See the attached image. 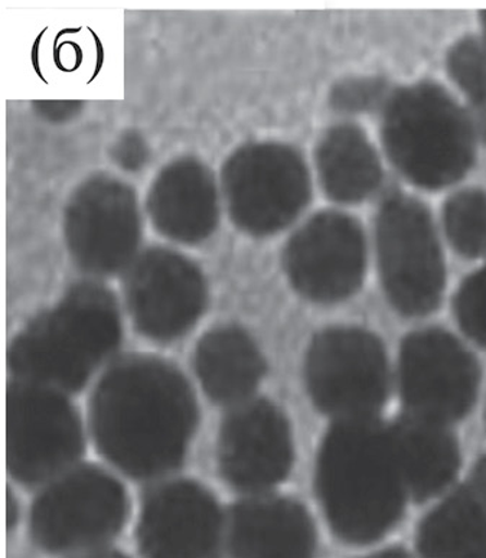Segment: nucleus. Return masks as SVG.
<instances>
[{
  "label": "nucleus",
  "mask_w": 486,
  "mask_h": 558,
  "mask_svg": "<svg viewBox=\"0 0 486 558\" xmlns=\"http://www.w3.org/2000/svg\"><path fill=\"white\" fill-rule=\"evenodd\" d=\"M196 420L195 396L184 375L149 356L116 363L98 383L92 401L98 452L137 480L181 465Z\"/></svg>",
  "instance_id": "1"
},
{
  "label": "nucleus",
  "mask_w": 486,
  "mask_h": 558,
  "mask_svg": "<svg viewBox=\"0 0 486 558\" xmlns=\"http://www.w3.org/2000/svg\"><path fill=\"white\" fill-rule=\"evenodd\" d=\"M315 484L342 542L365 546L386 537L410 497L390 424L377 416L336 420L320 445Z\"/></svg>",
  "instance_id": "2"
},
{
  "label": "nucleus",
  "mask_w": 486,
  "mask_h": 558,
  "mask_svg": "<svg viewBox=\"0 0 486 558\" xmlns=\"http://www.w3.org/2000/svg\"><path fill=\"white\" fill-rule=\"evenodd\" d=\"M382 155L417 190H453L475 167L478 128L448 88L422 80L392 88L380 110Z\"/></svg>",
  "instance_id": "3"
},
{
  "label": "nucleus",
  "mask_w": 486,
  "mask_h": 558,
  "mask_svg": "<svg viewBox=\"0 0 486 558\" xmlns=\"http://www.w3.org/2000/svg\"><path fill=\"white\" fill-rule=\"evenodd\" d=\"M120 338L113 294L98 284H78L13 341L8 363L24 381L80 390Z\"/></svg>",
  "instance_id": "4"
},
{
  "label": "nucleus",
  "mask_w": 486,
  "mask_h": 558,
  "mask_svg": "<svg viewBox=\"0 0 486 558\" xmlns=\"http://www.w3.org/2000/svg\"><path fill=\"white\" fill-rule=\"evenodd\" d=\"M377 269L387 301L400 315L438 311L446 288L441 231L430 208L403 191L381 195L373 222Z\"/></svg>",
  "instance_id": "5"
},
{
  "label": "nucleus",
  "mask_w": 486,
  "mask_h": 558,
  "mask_svg": "<svg viewBox=\"0 0 486 558\" xmlns=\"http://www.w3.org/2000/svg\"><path fill=\"white\" fill-rule=\"evenodd\" d=\"M220 187L231 221L244 233L269 236L303 216L314 195V178L293 146L257 142L226 160Z\"/></svg>",
  "instance_id": "6"
},
{
  "label": "nucleus",
  "mask_w": 486,
  "mask_h": 558,
  "mask_svg": "<svg viewBox=\"0 0 486 558\" xmlns=\"http://www.w3.org/2000/svg\"><path fill=\"white\" fill-rule=\"evenodd\" d=\"M305 378L312 401L328 416H377L390 391L386 348L365 329H325L307 351Z\"/></svg>",
  "instance_id": "7"
},
{
  "label": "nucleus",
  "mask_w": 486,
  "mask_h": 558,
  "mask_svg": "<svg viewBox=\"0 0 486 558\" xmlns=\"http://www.w3.org/2000/svg\"><path fill=\"white\" fill-rule=\"evenodd\" d=\"M127 497L118 480L84 466L48 486L31 512V533L44 550H84L109 543L123 529Z\"/></svg>",
  "instance_id": "8"
},
{
  "label": "nucleus",
  "mask_w": 486,
  "mask_h": 558,
  "mask_svg": "<svg viewBox=\"0 0 486 558\" xmlns=\"http://www.w3.org/2000/svg\"><path fill=\"white\" fill-rule=\"evenodd\" d=\"M368 266V239L359 218L340 208L303 221L283 250L293 289L307 301L338 303L354 296Z\"/></svg>",
  "instance_id": "9"
},
{
  "label": "nucleus",
  "mask_w": 486,
  "mask_h": 558,
  "mask_svg": "<svg viewBox=\"0 0 486 558\" xmlns=\"http://www.w3.org/2000/svg\"><path fill=\"white\" fill-rule=\"evenodd\" d=\"M82 422L57 388L15 383L7 392L8 471L22 484L53 477L82 457Z\"/></svg>",
  "instance_id": "10"
},
{
  "label": "nucleus",
  "mask_w": 486,
  "mask_h": 558,
  "mask_svg": "<svg viewBox=\"0 0 486 558\" xmlns=\"http://www.w3.org/2000/svg\"><path fill=\"white\" fill-rule=\"evenodd\" d=\"M478 361L452 333L430 328L401 343V401L413 416L449 424L466 417L478 397Z\"/></svg>",
  "instance_id": "11"
},
{
  "label": "nucleus",
  "mask_w": 486,
  "mask_h": 558,
  "mask_svg": "<svg viewBox=\"0 0 486 558\" xmlns=\"http://www.w3.org/2000/svg\"><path fill=\"white\" fill-rule=\"evenodd\" d=\"M64 233L71 256L88 274L129 269L142 234L135 191L113 177L90 178L66 204Z\"/></svg>",
  "instance_id": "12"
},
{
  "label": "nucleus",
  "mask_w": 486,
  "mask_h": 558,
  "mask_svg": "<svg viewBox=\"0 0 486 558\" xmlns=\"http://www.w3.org/2000/svg\"><path fill=\"white\" fill-rule=\"evenodd\" d=\"M127 305L145 337L171 341L189 332L207 305V283L194 262L168 248H150L129 266Z\"/></svg>",
  "instance_id": "13"
},
{
  "label": "nucleus",
  "mask_w": 486,
  "mask_h": 558,
  "mask_svg": "<svg viewBox=\"0 0 486 558\" xmlns=\"http://www.w3.org/2000/svg\"><path fill=\"white\" fill-rule=\"evenodd\" d=\"M224 480L243 493H263L291 472L293 444L283 413L269 401L240 403L226 418L218 441Z\"/></svg>",
  "instance_id": "14"
},
{
  "label": "nucleus",
  "mask_w": 486,
  "mask_h": 558,
  "mask_svg": "<svg viewBox=\"0 0 486 558\" xmlns=\"http://www.w3.org/2000/svg\"><path fill=\"white\" fill-rule=\"evenodd\" d=\"M222 533L220 508L212 495L190 481L151 490L142 510L137 542L145 556L208 557Z\"/></svg>",
  "instance_id": "15"
},
{
  "label": "nucleus",
  "mask_w": 486,
  "mask_h": 558,
  "mask_svg": "<svg viewBox=\"0 0 486 558\" xmlns=\"http://www.w3.org/2000/svg\"><path fill=\"white\" fill-rule=\"evenodd\" d=\"M221 187L212 172L194 158L173 160L151 182L146 208L160 234L184 244H198L217 229Z\"/></svg>",
  "instance_id": "16"
},
{
  "label": "nucleus",
  "mask_w": 486,
  "mask_h": 558,
  "mask_svg": "<svg viewBox=\"0 0 486 558\" xmlns=\"http://www.w3.org/2000/svg\"><path fill=\"white\" fill-rule=\"evenodd\" d=\"M385 159L359 123L341 120L328 128L316 143V181L337 207H355L381 194L386 182Z\"/></svg>",
  "instance_id": "17"
},
{
  "label": "nucleus",
  "mask_w": 486,
  "mask_h": 558,
  "mask_svg": "<svg viewBox=\"0 0 486 558\" xmlns=\"http://www.w3.org/2000/svg\"><path fill=\"white\" fill-rule=\"evenodd\" d=\"M230 547L238 557H307L316 547L315 525L293 499H247L231 512Z\"/></svg>",
  "instance_id": "18"
},
{
  "label": "nucleus",
  "mask_w": 486,
  "mask_h": 558,
  "mask_svg": "<svg viewBox=\"0 0 486 558\" xmlns=\"http://www.w3.org/2000/svg\"><path fill=\"white\" fill-rule=\"evenodd\" d=\"M390 426L410 498L426 502L445 493L461 469V452L448 424L408 413Z\"/></svg>",
  "instance_id": "19"
},
{
  "label": "nucleus",
  "mask_w": 486,
  "mask_h": 558,
  "mask_svg": "<svg viewBox=\"0 0 486 558\" xmlns=\"http://www.w3.org/2000/svg\"><path fill=\"white\" fill-rule=\"evenodd\" d=\"M195 368L208 397L217 403L240 404L262 381L265 360L244 330L224 326L201 339Z\"/></svg>",
  "instance_id": "20"
},
{
  "label": "nucleus",
  "mask_w": 486,
  "mask_h": 558,
  "mask_svg": "<svg viewBox=\"0 0 486 558\" xmlns=\"http://www.w3.org/2000/svg\"><path fill=\"white\" fill-rule=\"evenodd\" d=\"M425 557H486V493L474 482L454 489L417 531Z\"/></svg>",
  "instance_id": "21"
},
{
  "label": "nucleus",
  "mask_w": 486,
  "mask_h": 558,
  "mask_svg": "<svg viewBox=\"0 0 486 558\" xmlns=\"http://www.w3.org/2000/svg\"><path fill=\"white\" fill-rule=\"evenodd\" d=\"M441 235L453 252L467 260L486 257V190L454 187L440 209Z\"/></svg>",
  "instance_id": "22"
},
{
  "label": "nucleus",
  "mask_w": 486,
  "mask_h": 558,
  "mask_svg": "<svg viewBox=\"0 0 486 558\" xmlns=\"http://www.w3.org/2000/svg\"><path fill=\"white\" fill-rule=\"evenodd\" d=\"M446 73L470 105L486 109V38L483 34L458 39L446 53Z\"/></svg>",
  "instance_id": "23"
},
{
  "label": "nucleus",
  "mask_w": 486,
  "mask_h": 558,
  "mask_svg": "<svg viewBox=\"0 0 486 558\" xmlns=\"http://www.w3.org/2000/svg\"><path fill=\"white\" fill-rule=\"evenodd\" d=\"M385 78L350 77L338 83L331 93L332 109L347 119L367 113H380L392 90Z\"/></svg>",
  "instance_id": "24"
},
{
  "label": "nucleus",
  "mask_w": 486,
  "mask_h": 558,
  "mask_svg": "<svg viewBox=\"0 0 486 558\" xmlns=\"http://www.w3.org/2000/svg\"><path fill=\"white\" fill-rule=\"evenodd\" d=\"M453 314L462 332L486 350V265L466 276L459 286Z\"/></svg>",
  "instance_id": "25"
},
{
  "label": "nucleus",
  "mask_w": 486,
  "mask_h": 558,
  "mask_svg": "<svg viewBox=\"0 0 486 558\" xmlns=\"http://www.w3.org/2000/svg\"><path fill=\"white\" fill-rule=\"evenodd\" d=\"M145 155L144 145L137 137L129 136L126 141L120 143L118 158L122 167L127 169L139 167L144 163Z\"/></svg>",
  "instance_id": "26"
},
{
  "label": "nucleus",
  "mask_w": 486,
  "mask_h": 558,
  "mask_svg": "<svg viewBox=\"0 0 486 558\" xmlns=\"http://www.w3.org/2000/svg\"><path fill=\"white\" fill-rule=\"evenodd\" d=\"M471 482H474L476 486H479L486 493V454L476 462Z\"/></svg>",
  "instance_id": "27"
},
{
  "label": "nucleus",
  "mask_w": 486,
  "mask_h": 558,
  "mask_svg": "<svg viewBox=\"0 0 486 558\" xmlns=\"http://www.w3.org/2000/svg\"><path fill=\"white\" fill-rule=\"evenodd\" d=\"M481 34L486 38V11L479 13Z\"/></svg>",
  "instance_id": "28"
}]
</instances>
